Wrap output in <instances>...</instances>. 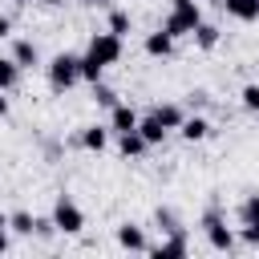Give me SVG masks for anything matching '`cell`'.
<instances>
[{"label":"cell","instance_id":"1","mask_svg":"<svg viewBox=\"0 0 259 259\" xmlns=\"http://www.w3.org/2000/svg\"><path fill=\"white\" fill-rule=\"evenodd\" d=\"M202 24V4L198 0H170V12L162 16V28L182 40V36H194V28Z\"/></svg>","mask_w":259,"mask_h":259},{"label":"cell","instance_id":"2","mask_svg":"<svg viewBox=\"0 0 259 259\" xmlns=\"http://www.w3.org/2000/svg\"><path fill=\"white\" fill-rule=\"evenodd\" d=\"M45 77H49V89L53 93H69L77 81H81V57L77 53H57L45 61Z\"/></svg>","mask_w":259,"mask_h":259},{"label":"cell","instance_id":"3","mask_svg":"<svg viewBox=\"0 0 259 259\" xmlns=\"http://www.w3.org/2000/svg\"><path fill=\"white\" fill-rule=\"evenodd\" d=\"M198 227H202V235H206L210 251H223V255H231V251H235V231L227 227V214H223L219 206H206V210H202V219H198Z\"/></svg>","mask_w":259,"mask_h":259},{"label":"cell","instance_id":"4","mask_svg":"<svg viewBox=\"0 0 259 259\" xmlns=\"http://www.w3.org/2000/svg\"><path fill=\"white\" fill-rule=\"evenodd\" d=\"M53 223H57L61 235H81V231H85V210H81L69 194H57V198H53Z\"/></svg>","mask_w":259,"mask_h":259},{"label":"cell","instance_id":"5","mask_svg":"<svg viewBox=\"0 0 259 259\" xmlns=\"http://www.w3.org/2000/svg\"><path fill=\"white\" fill-rule=\"evenodd\" d=\"M85 53H89V57H97V61L109 69V65H117V61H121L125 40H121V36H113L109 28H101V32H93V36H89V49H85Z\"/></svg>","mask_w":259,"mask_h":259},{"label":"cell","instance_id":"6","mask_svg":"<svg viewBox=\"0 0 259 259\" xmlns=\"http://www.w3.org/2000/svg\"><path fill=\"white\" fill-rule=\"evenodd\" d=\"M146 255H154V259H182V255H190V231H186V227L166 231L162 243H150Z\"/></svg>","mask_w":259,"mask_h":259},{"label":"cell","instance_id":"7","mask_svg":"<svg viewBox=\"0 0 259 259\" xmlns=\"http://www.w3.org/2000/svg\"><path fill=\"white\" fill-rule=\"evenodd\" d=\"M113 239H117L121 251H134V255H146V251H150V239H146V227H142V223H130V219L117 223V227H113Z\"/></svg>","mask_w":259,"mask_h":259},{"label":"cell","instance_id":"8","mask_svg":"<svg viewBox=\"0 0 259 259\" xmlns=\"http://www.w3.org/2000/svg\"><path fill=\"white\" fill-rule=\"evenodd\" d=\"M174 36L166 32V28H154V32H146V40H142V49H146V57H154V61H170L174 57Z\"/></svg>","mask_w":259,"mask_h":259},{"label":"cell","instance_id":"9","mask_svg":"<svg viewBox=\"0 0 259 259\" xmlns=\"http://www.w3.org/2000/svg\"><path fill=\"white\" fill-rule=\"evenodd\" d=\"M138 121H142V113H138L130 101H117V105L109 109V121H105V125H109V130H113V138H117V134H130V130H138Z\"/></svg>","mask_w":259,"mask_h":259},{"label":"cell","instance_id":"10","mask_svg":"<svg viewBox=\"0 0 259 259\" xmlns=\"http://www.w3.org/2000/svg\"><path fill=\"white\" fill-rule=\"evenodd\" d=\"M109 138H113V130L109 125H81V134L73 138L81 150H89V154H101L105 146H109Z\"/></svg>","mask_w":259,"mask_h":259},{"label":"cell","instance_id":"11","mask_svg":"<svg viewBox=\"0 0 259 259\" xmlns=\"http://www.w3.org/2000/svg\"><path fill=\"white\" fill-rule=\"evenodd\" d=\"M210 134H214V125H210L202 113H186V121L178 125V138H182V142H206Z\"/></svg>","mask_w":259,"mask_h":259},{"label":"cell","instance_id":"12","mask_svg":"<svg viewBox=\"0 0 259 259\" xmlns=\"http://www.w3.org/2000/svg\"><path fill=\"white\" fill-rule=\"evenodd\" d=\"M219 8L239 24H255L259 20V0H219Z\"/></svg>","mask_w":259,"mask_h":259},{"label":"cell","instance_id":"13","mask_svg":"<svg viewBox=\"0 0 259 259\" xmlns=\"http://www.w3.org/2000/svg\"><path fill=\"white\" fill-rule=\"evenodd\" d=\"M12 61H16L20 69H45V65H40V49H36L28 36H16V40H12Z\"/></svg>","mask_w":259,"mask_h":259},{"label":"cell","instance_id":"14","mask_svg":"<svg viewBox=\"0 0 259 259\" xmlns=\"http://www.w3.org/2000/svg\"><path fill=\"white\" fill-rule=\"evenodd\" d=\"M150 150V142L138 134V130H130V134H117V154L125 158V162H134V158H142Z\"/></svg>","mask_w":259,"mask_h":259},{"label":"cell","instance_id":"15","mask_svg":"<svg viewBox=\"0 0 259 259\" xmlns=\"http://www.w3.org/2000/svg\"><path fill=\"white\" fill-rule=\"evenodd\" d=\"M154 113H158V121L166 125V130H178L182 121H186V105H178V101H162V105H154Z\"/></svg>","mask_w":259,"mask_h":259},{"label":"cell","instance_id":"16","mask_svg":"<svg viewBox=\"0 0 259 259\" xmlns=\"http://www.w3.org/2000/svg\"><path fill=\"white\" fill-rule=\"evenodd\" d=\"M138 134H142V138H146V142H150V146H162V142H166V134H170V130H166V125H162V121H158V113H154V109H150V113H146V117H142V121H138Z\"/></svg>","mask_w":259,"mask_h":259},{"label":"cell","instance_id":"17","mask_svg":"<svg viewBox=\"0 0 259 259\" xmlns=\"http://www.w3.org/2000/svg\"><path fill=\"white\" fill-rule=\"evenodd\" d=\"M105 28H109L113 36H121V40H125V36L134 32V16H130L125 8H109V16H105Z\"/></svg>","mask_w":259,"mask_h":259},{"label":"cell","instance_id":"18","mask_svg":"<svg viewBox=\"0 0 259 259\" xmlns=\"http://www.w3.org/2000/svg\"><path fill=\"white\" fill-rule=\"evenodd\" d=\"M8 231L20 235V239H32V235H36V214H28V210H12V214H8Z\"/></svg>","mask_w":259,"mask_h":259},{"label":"cell","instance_id":"19","mask_svg":"<svg viewBox=\"0 0 259 259\" xmlns=\"http://www.w3.org/2000/svg\"><path fill=\"white\" fill-rule=\"evenodd\" d=\"M20 73H24V69L12 61V53H8V57H0V89H4V93H12V89L20 85Z\"/></svg>","mask_w":259,"mask_h":259},{"label":"cell","instance_id":"20","mask_svg":"<svg viewBox=\"0 0 259 259\" xmlns=\"http://www.w3.org/2000/svg\"><path fill=\"white\" fill-rule=\"evenodd\" d=\"M223 40V32H219V24H210V20H202L198 28H194V45L202 49V53H210L214 45Z\"/></svg>","mask_w":259,"mask_h":259},{"label":"cell","instance_id":"21","mask_svg":"<svg viewBox=\"0 0 259 259\" xmlns=\"http://www.w3.org/2000/svg\"><path fill=\"white\" fill-rule=\"evenodd\" d=\"M89 97H93V105H97V109H105V113H109V109H113V105L121 101V97H117V89H109L105 81L89 85Z\"/></svg>","mask_w":259,"mask_h":259},{"label":"cell","instance_id":"22","mask_svg":"<svg viewBox=\"0 0 259 259\" xmlns=\"http://www.w3.org/2000/svg\"><path fill=\"white\" fill-rule=\"evenodd\" d=\"M239 227H259V190L255 194H247L243 202H239Z\"/></svg>","mask_w":259,"mask_h":259},{"label":"cell","instance_id":"23","mask_svg":"<svg viewBox=\"0 0 259 259\" xmlns=\"http://www.w3.org/2000/svg\"><path fill=\"white\" fill-rule=\"evenodd\" d=\"M81 81H89V85L105 81V65L97 57H89V53H81Z\"/></svg>","mask_w":259,"mask_h":259},{"label":"cell","instance_id":"24","mask_svg":"<svg viewBox=\"0 0 259 259\" xmlns=\"http://www.w3.org/2000/svg\"><path fill=\"white\" fill-rule=\"evenodd\" d=\"M154 223H158V231H162V235L182 227V219H178V210H174V206H158V210H154Z\"/></svg>","mask_w":259,"mask_h":259},{"label":"cell","instance_id":"25","mask_svg":"<svg viewBox=\"0 0 259 259\" xmlns=\"http://www.w3.org/2000/svg\"><path fill=\"white\" fill-rule=\"evenodd\" d=\"M239 105H243L247 113H259V81H247V85L239 89Z\"/></svg>","mask_w":259,"mask_h":259},{"label":"cell","instance_id":"26","mask_svg":"<svg viewBox=\"0 0 259 259\" xmlns=\"http://www.w3.org/2000/svg\"><path fill=\"white\" fill-rule=\"evenodd\" d=\"M206 105H210V93L206 89H190L186 93V109H206Z\"/></svg>","mask_w":259,"mask_h":259},{"label":"cell","instance_id":"27","mask_svg":"<svg viewBox=\"0 0 259 259\" xmlns=\"http://www.w3.org/2000/svg\"><path fill=\"white\" fill-rule=\"evenodd\" d=\"M53 235H61L57 223H53V214L49 219H36V239H53Z\"/></svg>","mask_w":259,"mask_h":259},{"label":"cell","instance_id":"28","mask_svg":"<svg viewBox=\"0 0 259 259\" xmlns=\"http://www.w3.org/2000/svg\"><path fill=\"white\" fill-rule=\"evenodd\" d=\"M239 239L247 247H259V227H239Z\"/></svg>","mask_w":259,"mask_h":259},{"label":"cell","instance_id":"29","mask_svg":"<svg viewBox=\"0 0 259 259\" xmlns=\"http://www.w3.org/2000/svg\"><path fill=\"white\" fill-rule=\"evenodd\" d=\"M12 243H8V210H0V255L8 251Z\"/></svg>","mask_w":259,"mask_h":259},{"label":"cell","instance_id":"30","mask_svg":"<svg viewBox=\"0 0 259 259\" xmlns=\"http://www.w3.org/2000/svg\"><path fill=\"white\" fill-rule=\"evenodd\" d=\"M45 158H49V162H57V158H61V146H57V142H49V146H45Z\"/></svg>","mask_w":259,"mask_h":259},{"label":"cell","instance_id":"31","mask_svg":"<svg viewBox=\"0 0 259 259\" xmlns=\"http://www.w3.org/2000/svg\"><path fill=\"white\" fill-rule=\"evenodd\" d=\"M8 36H12V20H8V16H0V40H8Z\"/></svg>","mask_w":259,"mask_h":259},{"label":"cell","instance_id":"32","mask_svg":"<svg viewBox=\"0 0 259 259\" xmlns=\"http://www.w3.org/2000/svg\"><path fill=\"white\" fill-rule=\"evenodd\" d=\"M4 117H8V93L0 89V121H4Z\"/></svg>","mask_w":259,"mask_h":259},{"label":"cell","instance_id":"33","mask_svg":"<svg viewBox=\"0 0 259 259\" xmlns=\"http://www.w3.org/2000/svg\"><path fill=\"white\" fill-rule=\"evenodd\" d=\"M36 4H45V8H61V4H69V0H36Z\"/></svg>","mask_w":259,"mask_h":259},{"label":"cell","instance_id":"34","mask_svg":"<svg viewBox=\"0 0 259 259\" xmlns=\"http://www.w3.org/2000/svg\"><path fill=\"white\" fill-rule=\"evenodd\" d=\"M89 8H109V0H85Z\"/></svg>","mask_w":259,"mask_h":259},{"label":"cell","instance_id":"35","mask_svg":"<svg viewBox=\"0 0 259 259\" xmlns=\"http://www.w3.org/2000/svg\"><path fill=\"white\" fill-rule=\"evenodd\" d=\"M12 4H28V0H12Z\"/></svg>","mask_w":259,"mask_h":259}]
</instances>
